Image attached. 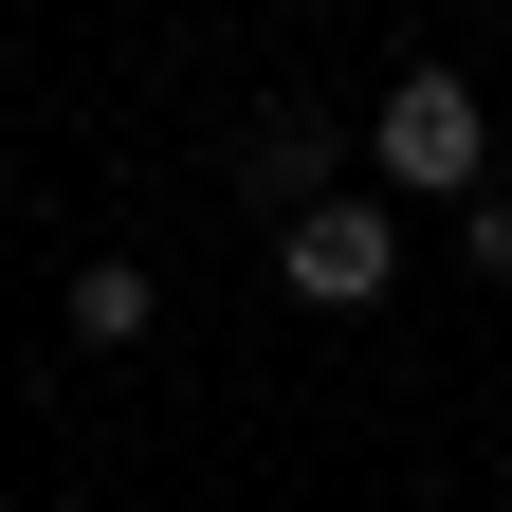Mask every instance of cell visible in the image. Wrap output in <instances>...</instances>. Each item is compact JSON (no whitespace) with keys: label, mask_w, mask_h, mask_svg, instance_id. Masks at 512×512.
Returning <instances> with one entry per match:
<instances>
[{"label":"cell","mask_w":512,"mask_h":512,"mask_svg":"<svg viewBox=\"0 0 512 512\" xmlns=\"http://www.w3.org/2000/svg\"><path fill=\"white\" fill-rule=\"evenodd\" d=\"M55 311H74V348H147V330H165V275H147V256H92Z\"/></svg>","instance_id":"cell-4"},{"label":"cell","mask_w":512,"mask_h":512,"mask_svg":"<svg viewBox=\"0 0 512 512\" xmlns=\"http://www.w3.org/2000/svg\"><path fill=\"white\" fill-rule=\"evenodd\" d=\"M366 165L403 183V202H494V110H476V74H403L384 92V128H366Z\"/></svg>","instance_id":"cell-1"},{"label":"cell","mask_w":512,"mask_h":512,"mask_svg":"<svg viewBox=\"0 0 512 512\" xmlns=\"http://www.w3.org/2000/svg\"><path fill=\"white\" fill-rule=\"evenodd\" d=\"M458 238H476V275H494V293H512V183H494V202H476V220H458Z\"/></svg>","instance_id":"cell-5"},{"label":"cell","mask_w":512,"mask_h":512,"mask_svg":"<svg viewBox=\"0 0 512 512\" xmlns=\"http://www.w3.org/2000/svg\"><path fill=\"white\" fill-rule=\"evenodd\" d=\"M238 183L275 202V238H293L311 202H348V183H330V128H311V110H256V147H238Z\"/></svg>","instance_id":"cell-3"},{"label":"cell","mask_w":512,"mask_h":512,"mask_svg":"<svg viewBox=\"0 0 512 512\" xmlns=\"http://www.w3.org/2000/svg\"><path fill=\"white\" fill-rule=\"evenodd\" d=\"M275 275H293L311 311H384V293H403V220H384L366 183H348V202H311V220L275 238Z\"/></svg>","instance_id":"cell-2"}]
</instances>
